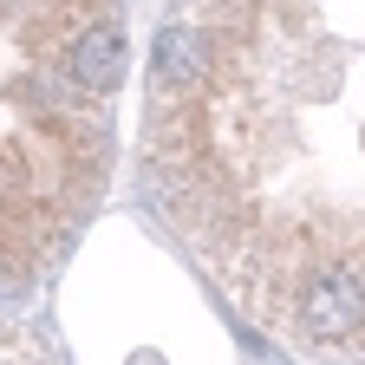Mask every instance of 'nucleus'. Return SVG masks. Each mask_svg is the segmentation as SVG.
<instances>
[{
  "instance_id": "1",
  "label": "nucleus",
  "mask_w": 365,
  "mask_h": 365,
  "mask_svg": "<svg viewBox=\"0 0 365 365\" xmlns=\"http://www.w3.org/2000/svg\"><path fill=\"white\" fill-rule=\"evenodd\" d=\"M7 365H53V352L39 346V333H7Z\"/></svg>"
}]
</instances>
